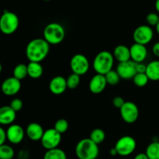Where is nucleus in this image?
<instances>
[{
	"label": "nucleus",
	"instance_id": "obj_31",
	"mask_svg": "<svg viewBox=\"0 0 159 159\" xmlns=\"http://www.w3.org/2000/svg\"><path fill=\"white\" fill-rule=\"evenodd\" d=\"M146 21L148 26H156L159 22V16L156 12H150L146 16Z\"/></svg>",
	"mask_w": 159,
	"mask_h": 159
},
{
	"label": "nucleus",
	"instance_id": "obj_36",
	"mask_svg": "<svg viewBox=\"0 0 159 159\" xmlns=\"http://www.w3.org/2000/svg\"><path fill=\"white\" fill-rule=\"evenodd\" d=\"M152 52L156 57H159V41L156 42L152 47Z\"/></svg>",
	"mask_w": 159,
	"mask_h": 159
},
{
	"label": "nucleus",
	"instance_id": "obj_30",
	"mask_svg": "<svg viewBox=\"0 0 159 159\" xmlns=\"http://www.w3.org/2000/svg\"><path fill=\"white\" fill-rule=\"evenodd\" d=\"M68 127H69V124H68V120L65 119L57 120L54 126V128L61 134L67 132V130H68Z\"/></svg>",
	"mask_w": 159,
	"mask_h": 159
},
{
	"label": "nucleus",
	"instance_id": "obj_5",
	"mask_svg": "<svg viewBox=\"0 0 159 159\" xmlns=\"http://www.w3.org/2000/svg\"><path fill=\"white\" fill-rule=\"evenodd\" d=\"M20 25L18 16L12 12L5 10L0 18V30L5 35H11L17 30Z\"/></svg>",
	"mask_w": 159,
	"mask_h": 159
},
{
	"label": "nucleus",
	"instance_id": "obj_41",
	"mask_svg": "<svg viewBox=\"0 0 159 159\" xmlns=\"http://www.w3.org/2000/svg\"><path fill=\"white\" fill-rule=\"evenodd\" d=\"M43 1H46V2H48V1H51V0H43Z\"/></svg>",
	"mask_w": 159,
	"mask_h": 159
},
{
	"label": "nucleus",
	"instance_id": "obj_6",
	"mask_svg": "<svg viewBox=\"0 0 159 159\" xmlns=\"http://www.w3.org/2000/svg\"><path fill=\"white\" fill-rule=\"evenodd\" d=\"M114 148L117 151L118 155L120 156H129L134 153L136 149L137 142L133 137L126 135L117 140Z\"/></svg>",
	"mask_w": 159,
	"mask_h": 159
},
{
	"label": "nucleus",
	"instance_id": "obj_21",
	"mask_svg": "<svg viewBox=\"0 0 159 159\" xmlns=\"http://www.w3.org/2000/svg\"><path fill=\"white\" fill-rule=\"evenodd\" d=\"M146 75L148 77L149 80L159 81V61L155 60L151 61L147 65V70H146Z\"/></svg>",
	"mask_w": 159,
	"mask_h": 159
},
{
	"label": "nucleus",
	"instance_id": "obj_3",
	"mask_svg": "<svg viewBox=\"0 0 159 159\" xmlns=\"http://www.w3.org/2000/svg\"><path fill=\"white\" fill-rule=\"evenodd\" d=\"M114 57L112 53L108 51H102L98 53L93 60V69L96 74L103 75L113 70L114 65Z\"/></svg>",
	"mask_w": 159,
	"mask_h": 159
},
{
	"label": "nucleus",
	"instance_id": "obj_4",
	"mask_svg": "<svg viewBox=\"0 0 159 159\" xmlns=\"http://www.w3.org/2000/svg\"><path fill=\"white\" fill-rule=\"evenodd\" d=\"M43 39L50 45H57L61 43L65 37V30L61 23H48L43 30Z\"/></svg>",
	"mask_w": 159,
	"mask_h": 159
},
{
	"label": "nucleus",
	"instance_id": "obj_22",
	"mask_svg": "<svg viewBox=\"0 0 159 159\" xmlns=\"http://www.w3.org/2000/svg\"><path fill=\"white\" fill-rule=\"evenodd\" d=\"M43 159H67V155L62 149L57 148L47 151L43 155Z\"/></svg>",
	"mask_w": 159,
	"mask_h": 159
},
{
	"label": "nucleus",
	"instance_id": "obj_13",
	"mask_svg": "<svg viewBox=\"0 0 159 159\" xmlns=\"http://www.w3.org/2000/svg\"><path fill=\"white\" fill-rule=\"evenodd\" d=\"M7 141L10 144H18L22 142L25 136V131L23 127L19 124H12L6 130Z\"/></svg>",
	"mask_w": 159,
	"mask_h": 159
},
{
	"label": "nucleus",
	"instance_id": "obj_28",
	"mask_svg": "<svg viewBox=\"0 0 159 159\" xmlns=\"http://www.w3.org/2000/svg\"><path fill=\"white\" fill-rule=\"evenodd\" d=\"M66 80L68 88L70 89H75L80 84V75H79L77 74H75V73H72V74H71L67 78Z\"/></svg>",
	"mask_w": 159,
	"mask_h": 159
},
{
	"label": "nucleus",
	"instance_id": "obj_34",
	"mask_svg": "<svg viewBox=\"0 0 159 159\" xmlns=\"http://www.w3.org/2000/svg\"><path fill=\"white\" fill-rule=\"evenodd\" d=\"M7 140V134L6 130L3 127H0V145L5 144Z\"/></svg>",
	"mask_w": 159,
	"mask_h": 159
},
{
	"label": "nucleus",
	"instance_id": "obj_2",
	"mask_svg": "<svg viewBox=\"0 0 159 159\" xmlns=\"http://www.w3.org/2000/svg\"><path fill=\"white\" fill-rule=\"evenodd\" d=\"M99 154V145L90 138L82 139L76 144L75 155L79 159H96Z\"/></svg>",
	"mask_w": 159,
	"mask_h": 159
},
{
	"label": "nucleus",
	"instance_id": "obj_8",
	"mask_svg": "<svg viewBox=\"0 0 159 159\" xmlns=\"http://www.w3.org/2000/svg\"><path fill=\"white\" fill-rule=\"evenodd\" d=\"M70 67L72 73L82 76L88 72L90 65L86 56L82 54H76L71 57Z\"/></svg>",
	"mask_w": 159,
	"mask_h": 159
},
{
	"label": "nucleus",
	"instance_id": "obj_39",
	"mask_svg": "<svg viewBox=\"0 0 159 159\" xmlns=\"http://www.w3.org/2000/svg\"><path fill=\"white\" fill-rule=\"evenodd\" d=\"M155 9H156V11L159 13V0H156V1H155Z\"/></svg>",
	"mask_w": 159,
	"mask_h": 159
},
{
	"label": "nucleus",
	"instance_id": "obj_32",
	"mask_svg": "<svg viewBox=\"0 0 159 159\" xmlns=\"http://www.w3.org/2000/svg\"><path fill=\"white\" fill-rule=\"evenodd\" d=\"M23 101L21 100L19 98H16V99H12L10 102V107L15 110L16 112H19L21 110V109L23 108Z\"/></svg>",
	"mask_w": 159,
	"mask_h": 159
},
{
	"label": "nucleus",
	"instance_id": "obj_20",
	"mask_svg": "<svg viewBox=\"0 0 159 159\" xmlns=\"http://www.w3.org/2000/svg\"><path fill=\"white\" fill-rule=\"evenodd\" d=\"M27 71L29 77L37 79L43 75V68L39 62H30L27 65Z\"/></svg>",
	"mask_w": 159,
	"mask_h": 159
},
{
	"label": "nucleus",
	"instance_id": "obj_35",
	"mask_svg": "<svg viewBox=\"0 0 159 159\" xmlns=\"http://www.w3.org/2000/svg\"><path fill=\"white\" fill-rule=\"evenodd\" d=\"M137 72L138 73H146L147 65L144 63H137Z\"/></svg>",
	"mask_w": 159,
	"mask_h": 159
},
{
	"label": "nucleus",
	"instance_id": "obj_33",
	"mask_svg": "<svg viewBox=\"0 0 159 159\" xmlns=\"http://www.w3.org/2000/svg\"><path fill=\"white\" fill-rule=\"evenodd\" d=\"M124 103H125V101H124V98L121 97V96H116V97L113 98V104L116 108L121 109V107L124 105Z\"/></svg>",
	"mask_w": 159,
	"mask_h": 159
},
{
	"label": "nucleus",
	"instance_id": "obj_14",
	"mask_svg": "<svg viewBox=\"0 0 159 159\" xmlns=\"http://www.w3.org/2000/svg\"><path fill=\"white\" fill-rule=\"evenodd\" d=\"M67 89V80L63 76H55L50 81L49 89L52 94L56 96L61 95L65 93Z\"/></svg>",
	"mask_w": 159,
	"mask_h": 159
},
{
	"label": "nucleus",
	"instance_id": "obj_38",
	"mask_svg": "<svg viewBox=\"0 0 159 159\" xmlns=\"http://www.w3.org/2000/svg\"><path fill=\"white\" fill-rule=\"evenodd\" d=\"M110 155H112V156H116V155H118L117 151L116 150V148H113L110 149Z\"/></svg>",
	"mask_w": 159,
	"mask_h": 159
},
{
	"label": "nucleus",
	"instance_id": "obj_1",
	"mask_svg": "<svg viewBox=\"0 0 159 159\" xmlns=\"http://www.w3.org/2000/svg\"><path fill=\"white\" fill-rule=\"evenodd\" d=\"M50 52V44L43 38L30 40L26 48V55L30 62H40L44 60Z\"/></svg>",
	"mask_w": 159,
	"mask_h": 159
},
{
	"label": "nucleus",
	"instance_id": "obj_29",
	"mask_svg": "<svg viewBox=\"0 0 159 159\" xmlns=\"http://www.w3.org/2000/svg\"><path fill=\"white\" fill-rule=\"evenodd\" d=\"M105 77L107 79V84L111 85H115L119 83L121 79L116 70H111L110 71H109L107 74L105 75Z\"/></svg>",
	"mask_w": 159,
	"mask_h": 159
},
{
	"label": "nucleus",
	"instance_id": "obj_9",
	"mask_svg": "<svg viewBox=\"0 0 159 159\" xmlns=\"http://www.w3.org/2000/svg\"><path fill=\"white\" fill-rule=\"evenodd\" d=\"M154 31L148 25H141L138 26L133 33V39L135 43L147 45L152 40Z\"/></svg>",
	"mask_w": 159,
	"mask_h": 159
},
{
	"label": "nucleus",
	"instance_id": "obj_24",
	"mask_svg": "<svg viewBox=\"0 0 159 159\" xmlns=\"http://www.w3.org/2000/svg\"><path fill=\"white\" fill-rule=\"evenodd\" d=\"M89 138L93 142H95L96 144H97L99 145L101 143L103 142L104 140H105L106 134L102 129L96 128L92 130Z\"/></svg>",
	"mask_w": 159,
	"mask_h": 159
},
{
	"label": "nucleus",
	"instance_id": "obj_11",
	"mask_svg": "<svg viewBox=\"0 0 159 159\" xmlns=\"http://www.w3.org/2000/svg\"><path fill=\"white\" fill-rule=\"evenodd\" d=\"M136 67L137 63H135L132 60H130L128 61L121 62L118 64L116 71H117L121 79H133L134 77L138 74Z\"/></svg>",
	"mask_w": 159,
	"mask_h": 159
},
{
	"label": "nucleus",
	"instance_id": "obj_7",
	"mask_svg": "<svg viewBox=\"0 0 159 159\" xmlns=\"http://www.w3.org/2000/svg\"><path fill=\"white\" fill-rule=\"evenodd\" d=\"M61 134L57 131L54 128L48 129L44 131L43 137L40 140L41 145L43 148L48 150L58 148L61 141Z\"/></svg>",
	"mask_w": 159,
	"mask_h": 159
},
{
	"label": "nucleus",
	"instance_id": "obj_18",
	"mask_svg": "<svg viewBox=\"0 0 159 159\" xmlns=\"http://www.w3.org/2000/svg\"><path fill=\"white\" fill-rule=\"evenodd\" d=\"M45 130H43V128L42 126L38 123H30L27 126L26 130V136L28 137L29 139L31 141H40L44 134Z\"/></svg>",
	"mask_w": 159,
	"mask_h": 159
},
{
	"label": "nucleus",
	"instance_id": "obj_25",
	"mask_svg": "<svg viewBox=\"0 0 159 159\" xmlns=\"http://www.w3.org/2000/svg\"><path fill=\"white\" fill-rule=\"evenodd\" d=\"M28 76L27 65L24 64H19L13 69V77L21 81Z\"/></svg>",
	"mask_w": 159,
	"mask_h": 159
},
{
	"label": "nucleus",
	"instance_id": "obj_19",
	"mask_svg": "<svg viewBox=\"0 0 159 159\" xmlns=\"http://www.w3.org/2000/svg\"><path fill=\"white\" fill-rule=\"evenodd\" d=\"M113 54L114 58L116 61H118L119 63L128 61L131 60L130 48L127 47L126 45L120 44L116 46L113 50Z\"/></svg>",
	"mask_w": 159,
	"mask_h": 159
},
{
	"label": "nucleus",
	"instance_id": "obj_37",
	"mask_svg": "<svg viewBox=\"0 0 159 159\" xmlns=\"http://www.w3.org/2000/svg\"><path fill=\"white\" fill-rule=\"evenodd\" d=\"M134 159H149L146 153H139L134 157Z\"/></svg>",
	"mask_w": 159,
	"mask_h": 159
},
{
	"label": "nucleus",
	"instance_id": "obj_17",
	"mask_svg": "<svg viewBox=\"0 0 159 159\" xmlns=\"http://www.w3.org/2000/svg\"><path fill=\"white\" fill-rule=\"evenodd\" d=\"M16 117V112L10 106H4L0 108V124L2 126H10Z\"/></svg>",
	"mask_w": 159,
	"mask_h": 159
},
{
	"label": "nucleus",
	"instance_id": "obj_40",
	"mask_svg": "<svg viewBox=\"0 0 159 159\" xmlns=\"http://www.w3.org/2000/svg\"><path fill=\"white\" fill-rule=\"evenodd\" d=\"M155 29H156V31H157V33H158V34H159V22H158V24H157V26H155Z\"/></svg>",
	"mask_w": 159,
	"mask_h": 159
},
{
	"label": "nucleus",
	"instance_id": "obj_23",
	"mask_svg": "<svg viewBox=\"0 0 159 159\" xmlns=\"http://www.w3.org/2000/svg\"><path fill=\"white\" fill-rule=\"evenodd\" d=\"M149 159H159V142L153 141L148 145L145 151Z\"/></svg>",
	"mask_w": 159,
	"mask_h": 159
},
{
	"label": "nucleus",
	"instance_id": "obj_10",
	"mask_svg": "<svg viewBox=\"0 0 159 159\" xmlns=\"http://www.w3.org/2000/svg\"><path fill=\"white\" fill-rule=\"evenodd\" d=\"M121 118L127 124H133L136 122L139 116V110L134 102H125L124 105L120 109Z\"/></svg>",
	"mask_w": 159,
	"mask_h": 159
},
{
	"label": "nucleus",
	"instance_id": "obj_16",
	"mask_svg": "<svg viewBox=\"0 0 159 159\" xmlns=\"http://www.w3.org/2000/svg\"><path fill=\"white\" fill-rule=\"evenodd\" d=\"M130 57L135 63H142L148 56V50L145 45L134 43L130 48Z\"/></svg>",
	"mask_w": 159,
	"mask_h": 159
},
{
	"label": "nucleus",
	"instance_id": "obj_27",
	"mask_svg": "<svg viewBox=\"0 0 159 159\" xmlns=\"http://www.w3.org/2000/svg\"><path fill=\"white\" fill-rule=\"evenodd\" d=\"M134 84L139 88L144 87L149 82V79L146 73H138L133 79Z\"/></svg>",
	"mask_w": 159,
	"mask_h": 159
},
{
	"label": "nucleus",
	"instance_id": "obj_15",
	"mask_svg": "<svg viewBox=\"0 0 159 159\" xmlns=\"http://www.w3.org/2000/svg\"><path fill=\"white\" fill-rule=\"evenodd\" d=\"M107 85V82L105 75L96 74L90 80L89 88L90 92L93 94H99L104 91Z\"/></svg>",
	"mask_w": 159,
	"mask_h": 159
},
{
	"label": "nucleus",
	"instance_id": "obj_26",
	"mask_svg": "<svg viewBox=\"0 0 159 159\" xmlns=\"http://www.w3.org/2000/svg\"><path fill=\"white\" fill-rule=\"evenodd\" d=\"M15 156V151L8 144L0 145V159H12Z\"/></svg>",
	"mask_w": 159,
	"mask_h": 159
},
{
	"label": "nucleus",
	"instance_id": "obj_12",
	"mask_svg": "<svg viewBox=\"0 0 159 159\" xmlns=\"http://www.w3.org/2000/svg\"><path fill=\"white\" fill-rule=\"evenodd\" d=\"M1 89L2 93L6 96H15L21 89V82L13 76L7 78L2 83Z\"/></svg>",
	"mask_w": 159,
	"mask_h": 159
}]
</instances>
